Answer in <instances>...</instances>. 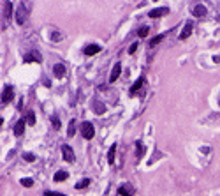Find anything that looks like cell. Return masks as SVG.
Wrapping results in <instances>:
<instances>
[{
    "instance_id": "cell-1",
    "label": "cell",
    "mask_w": 220,
    "mask_h": 196,
    "mask_svg": "<svg viewBox=\"0 0 220 196\" xmlns=\"http://www.w3.org/2000/svg\"><path fill=\"white\" fill-rule=\"evenodd\" d=\"M30 16V4L28 2H20L18 4V11H16V21L18 25H25Z\"/></svg>"
},
{
    "instance_id": "cell-2",
    "label": "cell",
    "mask_w": 220,
    "mask_h": 196,
    "mask_svg": "<svg viewBox=\"0 0 220 196\" xmlns=\"http://www.w3.org/2000/svg\"><path fill=\"white\" fill-rule=\"evenodd\" d=\"M81 134H83V138L85 140H92L93 136H95V129H93V125L90 122H83L81 124Z\"/></svg>"
},
{
    "instance_id": "cell-3",
    "label": "cell",
    "mask_w": 220,
    "mask_h": 196,
    "mask_svg": "<svg viewBox=\"0 0 220 196\" xmlns=\"http://www.w3.org/2000/svg\"><path fill=\"white\" fill-rule=\"evenodd\" d=\"M12 14V2H4V20H2V28H7V21Z\"/></svg>"
},
{
    "instance_id": "cell-4",
    "label": "cell",
    "mask_w": 220,
    "mask_h": 196,
    "mask_svg": "<svg viewBox=\"0 0 220 196\" xmlns=\"http://www.w3.org/2000/svg\"><path fill=\"white\" fill-rule=\"evenodd\" d=\"M206 7H204V4H201V2H196V4H192V14L196 16V18H204L206 16Z\"/></svg>"
},
{
    "instance_id": "cell-5",
    "label": "cell",
    "mask_w": 220,
    "mask_h": 196,
    "mask_svg": "<svg viewBox=\"0 0 220 196\" xmlns=\"http://www.w3.org/2000/svg\"><path fill=\"white\" fill-rule=\"evenodd\" d=\"M62 155H63V159H65L67 163H74V159H76V157H74V150L70 148L69 145H63V147H62Z\"/></svg>"
},
{
    "instance_id": "cell-6",
    "label": "cell",
    "mask_w": 220,
    "mask_h": 196,
    "mask_svg": "<svg viewBox=\"0 0 220 196\" xmlns=\"http://www.w3.org/2000/svg\"><path fill=\"white\" fill-rule=\"evenodd\" d=\"M12 94H14V88H12V85H7L5 88H4V92H2V104H7L12 99Z\"/></svg>"
},
{
    "instance_id": "cell-7",
    "label": "cell",
    "mask_w": 220,
    "mask_h": 196,
    "mask_svg": "<svg viewBox=\"0 0 220 196\" xmlns=\"http://www.w3.org/2000/svg\"><path fill=\"white\" fill-rule=\"evenodd\" d=\"M120 72H121V64H115L113 65V69H111V76H109V81L111 83H115L116 80H118V76H120Z\"/></svg>"
},
{
    "instance_id": "cell-8",
    "label": "cell",
    "mask_w": 220,
    "mask_h": 196,
    "mask_svg": "<svg viewBox=\"0 0 220 196\" xmlns=\"http://www.w3.org/2000/svg\"><path fill=\"white\" fill-rule=\"evenodd\" d=\"M192 27H194V23H192V21H187V23H185V27H183V30H181V34H180L181 41H185L190 34H192Z\"/></svg>"
},
{
    "instance_id": "cell-9",
    "label": "cell",
    "mask_w": 220,
    "mask_h": 196,
    "mask_svg": "<svg viewBox=\"0 0 220 196\" xmlns=\"http://www.w3.org/2000/svg\"><path fill=\"white\" fill-rule=\"evenodd\" d=\"M99 51H100V46H99V44H88V46L85 48V55H86V57L97 55Z\"/></svg>"
},
{
    "instance_id": "cell-10",
    "label": "cell",
    "mask_w": 220,
    "mask_h": 196,
    "mask_svg": "<svg viewBox=\"0 0 220 196\" xmlns=\"http://www.w3.org/2000/svg\"><path fill=\"white\" fill-rule=\"evenodd\" d=\"M53 74H55L57 78H63V76H65V65H63V64H55Z\"/></svg>"
},
{
    "instance_id": "cell-11",
    "label": "cell",
    "mask_w": 220,
    "mask_h": 196,
    "mask_svg": "<svg viewBox=\"0 0 220 196\" xmlns=\"http://www.w3.org/2000/svg\"><path fill=\"white\" fill-rule=\"evenodd\" d=\"M169 12V9L167 7H160V9H153L148 12V16L150 18H159V16H164V14H167Z\"/></svg>"
},
{
    "instance_id": "cell-12",
    "label": "cell",
    "mask_w": 220,
    "mask_h": 196,
    "mask_svg": "<svg viewBox=\"0 0 220 196\" xmlns=\"http://www.w3.org/2000/svg\"><path fill=\"white\" fill-rule=\"evenodd\" d=\"M32 60H34V62H40V60H42V57L39 55V51L34 50V51H30L27 57H25V62H32Z\"/></svg>"
},
{
    "instance_id": "cell-13",
    "label": "cell",
    "mask_w": 220,
    "mask_h": 196,
    "mask_svg": "<svg viewBox=\"0 0 220 196\" xmlns=\"http://www.w3.org/2000/svg\"><path fill=\"white\" fill-rule=\"evenodd\" d=\"M144 83H146V80H144V78H139L138 81H136L134 85H132V87H130V95H134V94L139 92V88L143 87V85H144Z\"/></svg>"
},
{
    "instance_id": "cell-14",
    "label": "cell",
    "mask_w": 220,
    "mask_h": 196,
    "mask_svg": "<svg viewBox=\"0 0 220 196\" xmlns=\"http://www.w3.org/2000/svg\"><path fill=\"white\" fill-rule=\"evenodd\" d=\"M23 131H25V120H18L16 125H14V134H16V136H21Z\"/></svg>"
},
{
    "instance_id": "cell-15",
    "label": "cell",
    "mask_w": 220,
    "mask_h": 196,
    "mask_svg": "<svg viewBox=\"0 0 220 196\" xmlns=\"http://www.w3.org/2000/svg\"><path fill=\"white\" fill-rule=\"evenodd\" d=\"M67 177H69V173L62 170V171H57V173H55L53 180H55V182H63V180H67Z\"/></svg>"
},
{
    "instance_id": "cell-16",
    "label": "cell",
    "mask_w": 220,
    "mask_h": 196,
    "mask_svg": "<svg viewBox=\"0 0 220 196\" xmlns=\"http://www.w3.org/2000/svg\"><path fill=\"white\" fill-rule=\"evenodd\" d=\"M115 154H116V143L111 145L109 152H108V163L109 164H115Z\"/></svg>"
},
{
    "instance_id": "cell-17",
    "label": "cell",
    "mask_w": 220,
    "mask_h": 196,
    "mask_svg": "<svg viewBox=\"0 0 220 196\" xmlns=\"http://www.w3.org/2000/svg\"><path fill=\"white\" fill-rule=\"evenodd\" d=\"M93 111H95L97 115H102L104 111H106V106H104L102 103H99V101H95V103H93Z\"/></svg>"
},
{
    "instance_id": "cell-18",
    "label": "cell",
    "mask_w": 220,
    "mask_h": 196,
    "mask_svg": "<svg viewBox=\"0 0 220 196\" xmlns=\"http://www.w3.org/2000/svg\"><path fill=\"white\" fill-rule=\"evenodd\" d=\"M118 194L120 196H132V187L130 186H121L118 189Z\"/></svg>"
},
{
    "instance_id": "cell-19",
    "label": "cell",
    "mask_w": 220,
    "mask_h": 196,
    "mask_svg": "<svg viewBox=\"0 0 220 196\" xmlns=\"http://www.w3.org/2000/svg\"><path fill=\"white\" fill-rule=\"evenodd\" d=\"M76 134V120H70L69 122V127H67V136L69 138H72Z\"/></svg>"
},
{
    "instance_id": "cell-20",
    "label": "cell",
    "mask_w": 220,
    "mask_h": 196,
    "mask_svg": "<svg viewBox=\"0 0 220 196\" xmlns=\"http://www.w3.org/2000/svg\"><path fill=\"white\" fill-rule=\"evenodd\" d=\"M143 154H144L143 143H141L139 140H138V141H136V155H138V159H141V157H143Z\"/></svg>"
},
{
    "instance_id": "cell-21",
    "label": "cell",
    "mask_w": 220,
    "mask_h": 196,
    "mask_svg": "<svg viewBox=\"0 0 220 196\" xmlns=\"http://www.w3.org/2000/svg\"><path fill=\"white\" fill-rule=\"evenodd\" d=\"M90 178H83V180H79L78 184H76V189H85V187H88L90 186Z\"/></svg>"
},
{
    "instance_id": "cell-22",
    "label": "cell",
    "mask_w": 220,
    "mask_h": 196,
    "mask_svg": "<svg viewBox=\"0 0 220 196\" xmlns=\"http://www.w3.org/2000/svg\"><path fill=\"white\" fill-rule=\"evenodd\" d=\"M51 124H53V129H55V131L60 129V118H58V115H53V117H51Z\"/></svg>"
},
{
    "instance_id": "cell-23",
    "label": "cell",
    "mask_w": 220,
    "mask_h": 196,
    "mask_svg": "<svg viewBox=\"0 0 220 196\" xmlns=\"http://www.w3.org/2000/svg\"><path fill=\"white\" fill-rule=\"evenodd\" d=\"M21 186L23 187H32L34 186V178H28V177H27V178H21Z\"/></svg>"
},
{
    "instance_id": "cell-24",
    "label": "cell",
    "mask_w": 220,
    "mask_h": 196,
    "mask_svg": "<svg viewBox=\"0 0 220 196\" xmlns=\"http://www.w3.org/2000/svg\"><path fill=\"white\" fill-rule=\"evenodd\" d=\"M148 32H150L148 27H141L139 30H138V35H139V37H146V35H148Z\"/></svg>"
},
{
    "instance_id": "cell-25",
    "label": "cell",
    "mask_w": 220,
    "mask_h": 196,
    "mask_svg": "<svg viewBox=\"0 0 220 196\" xmlns=\"http://www.w3.org/2000/svg\"><path fill=\"white\" fill-rule=\"evenodd\" d=\"M27 122H28L30 125L35 124V113H34V111H28V115H27Z\"/></svg>"
},
{
    "instance_id": "cell-26",
    "label": "cell",
    "mask_w": 220,
    "mask_h": 196,
    "mask_svg": "<svg viewBox=\"0 0 220 196\" xmlns=\"http://www.w3.org/2000/svg\"><path fill=\"white\" fill-rule=\"evenodd\" d=\"M162 39H164V34H160V35H157V37H153L150 44H151V46H157L159 42H162Z\"/></svg>"
},
{
    "instance_id": "cell-27",
    "label": "cell",
    "mask_w": 220,
    "mask_h": 196,
    "mask_svg": "<svg viewBox=\"0 0 220 196\" xmlns=\"http://www.w3.org/2000/svg\"><path fill=\"white\" fill-rule=\"evenodd\" d=\"M23 159H25L27 163H34V161H35V155L30 154V152H27V154H23Z\"/></svg>"
},
{
    "instance_id": "cell-28",
    "label": "cell",
    "mask_w": 220,
    "mask_h": 196,
    "mask_svg": "<svg viewBox=\"0 0 220 196\" xmlns=\"http://www.w3.org/2000/svg\"><path fill=\"white\" fill-rule=\"evenodd\" d=\"M60 39H62L60 32H53V34H51V41L53 42H60Z\"/></svg>"
},
{
    "instance_id": "cell-29",
    "label": "cell",
    "mask_w": 220,
    "mask_h": 196,
    "mask_svg": "<svg viewBox=\"0 0 220 196\" xmlns=\"http://www.w3.org/2000/svg\"><path fill=\"white\" fill-rule=\"evenodd\" d=\"M42 196H67V194H62V193H55V191H44Z\"/></svg>"
},
{
    "instance_id": "cell-30",
    "label": "cell",
    "mask_w": 220,
    "mask_h": 196,
    "mask_svg": "<svg viewBox=\"0 0 220 196\" xmlns=\"http://www.w3.org/2000/svg\"><path fill=\"white\" fill-rule=\"evenodd\" d=\"M136 50H138V44L134 42V44H132V46H130V48H129V53H130V55H132V53H136Z\"/></svg>"
}]
</instances>
